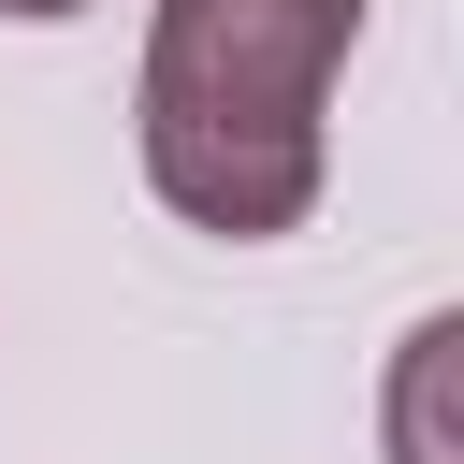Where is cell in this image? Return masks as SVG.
I'll use <instances>...</instances> for the list:
<instances>
[{
	"label": "cell",
	"instance_id": "1",
	"mask_svg": "<svg viewBox=\"0 0 464 464\" xmlns=\"http://www.w3.org/2000/svg\"><path fill=\"white\" fill-rule=\"evenodd\" d=\"M362 0H160L145 29V188L188 232H290L319 203V102Z\"/></svg>",
	"mask_w": 464,
	"mask_h": 464
},
{
	"label": "cell",
	"instance_id": "3",
	"mask_svg": "<svg viewBox=\"0 0 464 464\" xmlns=\"http://www.w3.org/2000/svg\"><path fill=\"white\" fill-rule=\"evenodd\" d=\"M0 14H87V0H0Z\"/></svg>",
	"mask_w": 464,
	"mask_h": 464
},
{
	"label": "cell",
	"instance_id": "2",
	"mask_svg": "<svg viewBox=\"0 0 464 464\" xmlns=\"http://www.w3.org/2000/svg\"><path fill=\"white\" fill-rule=\"evenodd\" d=\"M450 348H464V319H420V334H406V392H392V435H406V464H464V450L435 435V377H450Z\"/></svg>",
	"mask_w": 464,
	"mask_h": 464
}]
</instances>
